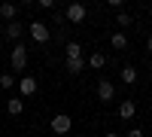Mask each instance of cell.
Segmentation results:
<instances>
[{"label":"cell","instance_id":"6da1fadb","mask_svg":"<svg viewBox=\"0 0 152 137\" xmlns=\"http://www.w3.org/2000/svg\"><path fill=\"white\" fill-rule=\"evenodd\" d=\"M9 61H12V70H15V73H21L24 67H28V49H24V43H15V46H12Z\"/></svg>","mask_w":152,"mask_h":137},{"label":"cell","instance_id":"7a4b0ae2","mask_svg":"<svg viewBox=\"0 0 152 137\" xmlns=\"http://www.w3.org/2000/svg\"><path fill=\"white\" fill-rule=\"evenodd\" d=\"M49 125H52V131L61 137V134H67V131L73 128V119H70L67 113H58V116H52V122H49Z\"/></svg>","mask_w":152,"mask_h":137},{"label":"cell","instance_id":"3957f363","mask_svg":"<svg viewBox=\"0 0 152 137\" xmlns=\"http://www.w3.org/2000/svg\"><path fill=\"white\" fill-rule=\"evenodd\" d=\"M85 15H88V9H85L82 3H70V6L64 9V18H67V21H73V24H82V21H85Z\"/></svg>","mask_w":152,"mask_h":137},{"label":"cell","instance_id":"277c9868","mask_svg":"<svg viewBox=\"0 0 152 137\" xmlns=\"http://www.w3.org/2000/svg\"><path fill=\"white\" fill-rule=\"evenodd\" d=\"M113 97H116V85H113L110 79H100L97 82V101L100 104H110Z\"/></svg>","mask_w":152,"mask_h":137},{"label":"cell","instance_id":"5b68a950","mask_svg":"<svg viewBox=\"0 0 152 137\" xmlns=\"http://www.w3.org/2000/svg\"><path fill=\"white\" fill-rule=\"evenodd\" d=\"M31 37H34V43H49V24L46 21H31Z\"/></svg>","mask_w":152,"mask_h":137},{"label":"cell","instance_id":"8992f818","mask_svg":"<svg viewBox=\"0 0 152 137\" xmlns=\"http://www.w3.org/2000/svg\"><path fill=\"white\" fill-rule=\"evenodd\" d=\"M18 95H21V97L37 95V79H34V76H21V79H18Z\"/></svg>","mask_w":152,"mask_h":137},{"label":"cell","instance_id":"52a82bcc","mask_svg":"<svg viewBox=\"0 0 152 137\" xmlns=\"http://www.w3.org/2000/svg\"><path fill=\"white\" fill-rule=\"evenodd\" d=\"M15 15H18L15 3H0V18H3V21H15Z\"/></svg>","mask_w":152,"mask_h":137},{"label":"cell","instance_id":"ba28073f","mask_svg":"<svg viewBox=\"0 0 152 137\" xmlns=\"http://www.w3.org/2000/svg\"><path fill=\"white\" fill-rule=\"evenodd\" d=\"M134 113H137V104L134 101H122L119 104V119H134Z\"/></svg>","mask_w":152,"mask_h":137},{"label":"cell","instance_id":"9c48e42d","mask_svg":"<svg viewBox=\"0 0 152 137\" xmlns=\"http://www.w3.org/2000/svg\"><path fill=\"white\" fill-rule=\"evenodd\" d=\"M21 31H24V24H21V21H9V24H6V40L15 43L18 37H21Z\"/></svg>","mask_w":152,"mask_h":137},{"label":"cell","instance_id":"30bf717a","mask_svg":"<svg viewBox=\"0 0 152 137\" xmlns=\"http://www.w3.org/2000/svg\"><path fill=\"white\" fill-rule=\"evenodd\" d=\"M85 64H88V67H94V70H100V67H107V55H104V52H91Z\"/></svg>","mask_w":152,"mask_h":137},{"label":"cell","instance_id":"8fae6325","mask_svg":"<svg viewBox=\"0 0 152 137\" xmlns=\"http://www.w3.org/2000/svg\"><path fill=\"white\" fill-rule=\"evenodd\" d=\"M6 113H9V116H21V113H24V101H21V97H9Z\"/></svg>","mask_w":152,"mask_h":137},{"label":"cell","instance_id":"7c38bea8","mask_svg":"<svg viewBox=\"0 0 152 137\" xmlns=\"http://www.w3.org/2000/svg\"><path fill=\"white\" fill-rule=\"evenodd\" d=\"M85 70V58H67V73H82Z\"/></svg>","mask_w":152,"mask_h":137},{"label":"cell","instance_id":"4fadbf2b","mask_svg":"<svg viewBox=\"0 0 152 137\" xmlns=\"http://www.w3.org/2000/svg\"><path fill=\"white\" fill-rule=\"evenodd\" d=\"M110 43H113V49H128V37H125L122 31H116L110 37Z\"/></svg>","mask_w":152,"mask_h":137},{"label":"cell","instance_id":"5bb4252c","mask_svg":"<svg viewBox=\"0 0 152 137\" xmlns=\"http://www.w3.org/2000/svg\"><path fill=\"white\" fill-rule=\"evenodd\" d=\"M64 55H67V58H82V46L76 43V40L67 43V46H64Z\"/></svg>","mask_w":152,"mask_h":137},{"label":"cell","instance_id":"9a60e30c","mask_svg":"<svg viewBox=\"0 0 152 137\" xmlns=\"http://www.w3.org/2000/svg\"><path fill=\"white\" fill-rule=\"evenodd\" d=\"M122 82H125V85H134V82H137V70H134L131 64L122 67Z\"/></svg>","mask_w":152,"mask_h":137},{"label":"cell","instance_id":"2e32d148","mask_svg":"<svg viewBox=\"0 0 152 137\" xmlns=\"http://www.w3.org/2000/svg\"><path fill=\"white\" fill-rule=\"evenodd\" d=\"M12 85H15V76H12V73H0V89H12Z\"/></svg>","mask_w":152,"mask_h":137},{"label":"cell","instance_id":"e0dca14e","mask_svg":"<svg viewBox=\"0 0 152 137\" xmlns=\"http://www.w3.org/2000/svg\"><path fill=\"white\" fill-rule=\"evenodd\" d=\"M116 24H122V28H128V24H131V15H128V12H119V15H116Z\"/></svg>","mask_w":152,"mask_h":137},{"label":"cell","instance_id":"ac0fdd59","mask_svg":"<svg viewBox=\"0 0 152 137\" xmlns=\"http://www.w3.org/2000/svg\"><path fill=\"white\" fill-rule=\"evenodd\" d=\"M40 9H55V0H40Z\"/></svg>","mask_w":152,"mask_h":137},{"label":"cell","instance_id":"d6986e66","mask_svg":"<svg viewBox=\"0 0 152 137\" xmlns=\"http://www.w3.org/2000/svg\"><path fill=\"white\" fill-rule=\"evenodd\" d=\"M122 6H125V0H110V9H119L122 12Z\"/></svg>","mask_w":152,"mask_h":137},{"label":"cell","instance_id":"ffe728a7","mask_svg":"<svg viewBox=\"0 0 152 137\" xmlns=\"http://www.w3.org/2000/svg\"><path fill=\"white\" fill-rule=\"evenodd\" d=\"M128 137H143V131H140V128H131V131H128Z\"/></svg>","mask_w":152,"mask_h":137},{"label":"cell","instance_id":"44dd1931","mask_svg":"<svg viewBox=\"0 0 152 137\" xmlns=\"http://www.w3.org/2000/svg\"><path fill=\"white\" fill-rule=\"evenodd\" d=\"M146 52L152 55V37H149V40H146Z\"/></svg>","mask_w":152,"mask_h":137},{"label":"cell","instance_id":"7402d4cb","mask_svg":"<svg viewBox=\"0 0 152 137\" xmlns=\"http://www.w3.org/2000/svg\"><path fill=\"white\" fill-rule=\"evenodd\" d=\"M104 137H119V134H116V131H110V134H104Z\"/></svg>","mask_w":152,"mask_h":137}]
</instances>
